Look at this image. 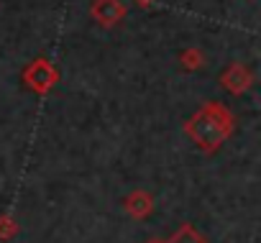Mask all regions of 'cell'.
Returning <instances> with one entry per match:
<instances>
[{"mask_svg": "<svg viewBox=\"0 0 261 243\" xmlns=\"http://www.w3.org/2000/svg\"><path fill=\"white\" fill-rule=\"evenodd\" d=\"M172 243H205V240H202V238H200L192 228H182V230L172 238Z\"/></svg>", "mask_w": 261, "mask_h": 243, "instance_id": "cell-1", "label": "cell"}]
</instances>
